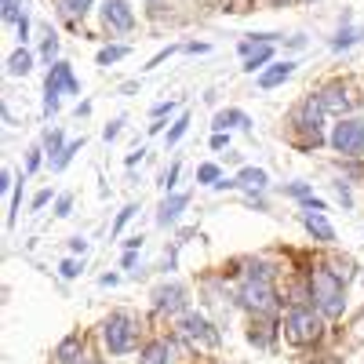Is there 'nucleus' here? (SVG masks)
I'll list each match as a JSON object with an SVG mask.
<instances>
[{"label":"nucleus","instance_id":"20e7f679","mask_svg":"<svg viewBox=\"0 0 364 364\" xmlns=\"http://www.w3.org/2000/svg\"><path fill=\"white\" fill-rule=\"evenodd\" d=\"M331 146L343 157H360L364 154V124L360 120H339L336 132H331Z\"/></svg>","mask_w":364,"mask_h":364},{"label":"nucleus","instance_id":"1a4fd4ad","mask_svg":"<svg viewBox=\"0 0 364 364\" xmlns=\"http://www.w3.org/2000/svg\"><path fill=\"white\" fill-rule=\"evenodd\" d=\"M182 331H186L190 339L204 343V346H215L219 343V331H211V324L200 314H186V317H182Z\"/></svg>","mask_w":364,"mask_h":364},{"label":"nucleus","instance_id":"6ab92c4d","mask_svg":"<svg viewBox=\"0 0 364 364\" xmlns=\"http://www.w3.org/2000/svg\"><path fill=\"white\" fill-rule=\"evenodd\" d=\"M8 73H11V77L29 73V51H15V55L8 58Z\"/></svg>","mask_w":364,"mask_h":364},{"label":"nucleus","instance_id":"cd10ccee","mask_svg":"<svg viewBox=\"0 0 364 364\" xmlns=\"http://www.w3.org/2000/svg\"><path fill=\"white\" fill-rule=\"evenodd\" d=\"M70 208H73V197H70V193H66V197H58V204H55V215H63V219H66V215H70Z\"/></svg>","mask_w":364,"mask_h":364},{"label":"nucleus","instance_id":"7c9ffc66","mask_svg":"<svg viewBox=\"0 0 364 364\" xmlns=\"http://www.w3.org/2000/svg\"><path fill=\"white\" fill-rule=\"evenodd\" d=\"M77 273H80V266H77L73 259H66V262H63V277H77Z\"/></svg>","mask_w":364,"mask_h":364},{"label":"nucleus","instance_id":"393cba45","mask_svg":"<svg viewBox=\"0 0 364 364\" xmlns=\"http://www.w3.org/2000/svg\"><path fill=\"white\" fill-rule=\"evenodd\" d=\"M63 8L73 11V15H84V11L91 8V0H63Z\"/></svg>","mask_w":364,"mask_h":364},{"label":"nucleus","instance_id":"f704fd0d","mask_svg":"<svg viewBox=\"0 0 364 364\" xmlns=\"http://www.w3.org/2000/svg\"><path fill=\"white\" fill-rule=\"evenodd\" d=\"M26 33H29V18L22 15V18H18V41H26Z\"/></svg>","mask_w":364,"mask_h":364},{"label":"nucleus","instance_id":"a211bd4d","mask_svg":"<svg viewBox=\"0 0 364 364\" xmlns=\"http://www.w3.org/2000/svg\"><path fill=\"white\" fill-rule=\"evenodd\" d=\"M80 357V339H63V346H58V360H63V364H73Z\"/></svg>","mask_w":364,"mask_h":364},{"label":"nucleus","instance_id":"dca6fc26","mask_svg":"<svg viewBox=\"0 0 364 364\" xmlns=\"http://www.w3.org/2000/svg\"><path fill=\"white\" fill-rule=\"evenodd\" d=\"M237 186H255V190H262V186H266V171H262V168H245V171H240V178H237Z\"/></svg>","mask_w":364,"mask_h":364},{"label":"nucleus","instance_id":"c85d7f7f","mask_svg":"<svg viewBox=\"0 0 364 364\" xmlns=\"http://www.w3.org/2000/svg\"><path fill=\"white\" fill-rule=\"evenodd\" d=\"M4 18L8 22H18L22 15H18V0H4Z\"/></svg>","mask_w":364,"mask_h":364},{"label":"nucleus","instance_id":"423d86ee","mask_svg":"<svg viewBox=\"0 0 364 364\" xmlns=\"http://www.w3.org/2000/svg\"><path fill=\"white\" fill-rule=\"evenodd\" d=\"M240 302H245L248 310H255V314H269L273 306H277V299H273L269 281H248V284H245V291H240Z\"/></svg>","mask_w":364,"mask_h":364},{"label":"nucleus","instance_id":"9b49d317","mask_svg":"<svg viewBox=\"0 0 364 364\" xmlns=\"http://www.w3.org/2000/svg\"><path fill=\"white\" fill-rule=\"evenodd\" d=\"M154 299H157V310H164V314H178L182 306H186V299H182V288H178V284H164V288H157Z\"/></svg>","mask_w":364,"mask_h":364},{"label":"nucleus","instance_id":"e433bc0d","mask_svg":"<svg viewBox=\"0 0 364 364\" xmlns=\"http://www.w3.org/2000/svg\"><path fill=\"white\" fill-rule=\"evenodd\" d=\"M226 146V135L223 132H215V139H211V149H223Z\"/></svg>","mask_w":364,"mask_h":364},{"label":"nucleus","instance_id":"9d476101","mask_svg":"<svg viewBox=\"0 0 364 364\" xmlns=\"http://www.w3.org/2000/svg\"><path fill=\"white\" fill-rule=\"evenodd\" d=\"M317 102H321V109H324V113H339V117H343V109L350 106L343 84H328V87L321 91V95H317Z\"/></svg>","mask_w":364,"mask_h":364},{"label":"nucleus","instance_id":"7ed1b4c3","mask_svg":"<svg viewBox=\"0 0 364 364\" xmlns=\"http://www.w3.org/2000/svg\"><path fill=\"white\" fill-rule=\"evenodd\" d=\"M102 339H106L109 353H128V350H135L139 328H135V321L128 314H113L106 321V328H102Z\"/></svg>","mask_w":364,"mask_h":364},{"label":"nucleus","instance_id":"2eb2a0df","mask_svg":"<svg viewBox=\"0 0 364 364\" xmlns=\"http://www.w3.org/2000/svg\"><path fill=\"white\" fill-rule=\"evenodd\" d=\"M226 124H237V128H248V117L240 113V109H226V113H219V117H215V132H223Z\"/></svg>","mask_w":364,"mask_h":364},{"label":"nucleus","instance_id":"72a5a7b5","mask_svg":"<svg viewBox=\"0 0 364 364\" xmlns=\"http://www.w3.org/2000/svg\"><path fill=\"white\" fill-rule=\"evenodd\" d=\"M175 109V102H157L154 106V117H164V113H171Z\"/></svg>","mask_w":364,"mask_h":364},{"label":"nucleus","instance_id":"f8f14e48","mask_svg":"<svg viewBox=\"0 0 364 364\" xmlns=\"http://www.w3.org/2000/svg\"><path fill=\"white\" fill-rule=\"evenodd\" d=\"M302 226H306L317 240H336V230L328 226V219L321 215V211H310V208H306V211H302Z\"/></svg>","mask_w":364,"mask_h":364},{"label":"nucleus","instance_id":"c756f323","mask_svg":"<svg viewBox=\"0 0 364 364\" xmlns=\"http://www.w3.org/2000/svg\"><path fill=\"white\" fill-rule=\"evenodd\" d=\"M357 37H360L357 29H346V33H339V37H336V48H350V44H353Z\"/></svg>","mask_w":364,"mask_h":364},{"label":"nucleus","instance_id":"c9c22d12","mask_svg":"<svg viewBox=\"0 0 364 364\" xmlns=\"http://www.w3.org/2000/svg\"><path fill=\"white\" fill-rule=\"evenodd\" d=\"M48 200H51V193H48V190H44V193H37V197H33V208H44V204H48Z\"/></svg>","mask_w":364,"mask_h":364},{"label":"nucleus","instance_id":"6e6552de","mask_svg":"<svg viewBox=\"0 0 364 364\" xmlns=\"http://www.w3.org/2000/svg\"><path fill=\"white\" fill-rule=\"evenodd\" d=\"M295 124L310 135V146H321V139H324V135H321V102H317V99H306V102H302Z\"/></svg>","mask_w":364,"mask_h":364},{"label":"nucleus","instance_id":"39448f33","mask_svg":"<svg viewBox=\"0 0 364 364\" xmlns=\"http://www.w3.org/2000/svg\"><path fill=\"white\" fill-rule=\"evenodd\" d=\"M58 91H70V95L80 91V84H77V77H73V70L66 63H55L51 73H48V95H44V109L48 113L58 109Z\"/></svg>","mask_w":364,"mask_h":364},{"label":"nucleus","instance_id":"bb28decb","mask_svg":"<svg viewBox=\"0 0 364 364\" xmlns=\"http://www.w3.org/2000/svg\"><path fill=\"white\" fill-rule=\"evenodd\" d=\"M135 211H139V208H135V204H128V208H124V211H120V215H117V226H113V233H120V230H124V223H128V219H132V215H135Z\"/></svg>","mask_w":364,"mask_h":364},{"label":"nucleus","instance_id":"2f4dec72","mask_svg":"<svg viewBox=\"0 0 364 364\" xmlns=\"http://www.w3.org/2000/svg\"><path fill=\"white\" fill-rule=\"evenodd\" d=\"M175 178H178V164H171V168H168V175H164V190H171V186H175Z\"/></svg>","mask_w":364,"mask_h":364},{"label":"nucleus","instance_id":"ddd939ff","mask_svg":"<svg viewBox=\"0 0 364 364\" xmlns=\"http://www.w3.org/2000/svg\"><path fill=\"white\" fill-rule=\"evenodd\" d=\"M186 204H190V197H186V193H175V197H168V200L161 204V215H157V223H161V226L175 223V219H178V211L186 208Z\"/></svg>","mask_w":364,"mask_h":364},{"label":"nucleus","instance_id":"f3484780","mask_svg":"<svg viewBox=\"0 0 364 364\" xmlns=\"http://www.w3.org/2000/svg\"><path fill=\"white\" fill-rule=\"evenodd\" d=\"M269 58H273V48H269V44H262V48H259L255 55H248V63H245V70H248V73H255V70H262V66L269 63Z\"/></svg>","mask_w":364,"mask_h":364},{"label":"nucleus","instance_id":"4468645a","mask_svg":"<svg viewBox=\"0 0 364 364\" xmlns=\"http://www.w3.org/2000/svg\"><path fill=\"white\" fill-rule=\"evenodd\" d=\"M291 70H295L291 63H281V66H273V70H266V73L259 77V87H266V91H269V87H277V84H284V80L291 77Z\"/></svg>","mask_w":364,"mask_h":364},{"label":"nucleus","instance_id":"412c9836","mask_svg":"<svg viewBox=\"0 0 364 364\" xmlns=\"http://www.w3.org/2000/svg\"><path fill=\"white\" fill-rule=\"evenodd\" d=\"M77 149H80V142H70V146H66L58 157H51V168H55V171H63V168L73 161V154H77Z\"/></svg>","mask_w":364,"mask_h":364},{"label":"nucleus","instance_id":"4be33fe9","mask_svg":"<svg viewBox=\"0 0 364 364\" xmlns=\"http://www.w3.org/2000/svg\"><path fill=\"white\" fill-rule=\"evenodd\" d=\"M186 128H190V113H182V117L175 120V124H171V132H168V146H171V142H178L182 135H186Z\"/></svg>","mask_w":364,"mask_h":364},{"label":"nucleus","instance_id":"f257e3e1","mask_svg":"<svg viewBox=\"0 0 364 364\" xmlns=\"http://www.w3.org/2000/svg\"><path fill=\"white\" fill-rule=\"evenodd\" d=\"M310 291L317 299V310L324 317H339L346 310V299H343V281L336 277L331 269H314L310 277Z\"/></svg>","mask_w":364,"mask_h":364},{"label":"nucleus","instance_id":"aec40b11","mask_svg":"<svg viewBox=\"0 0 364 364\" xmlns=\"http://www.w3.org/2000/svg\"><path fill=\"white\" fill-rule=\"evenodd\" d=\"M139 364H168V346H164V343H154V346L142 353Z\"/></svg>","mask_w":364,"mask_h":364},{"label":"nucleus","instance_id":"a878e982","mask_svg":"<svg viewBox=\"0 0 364 364\" xmlns=\"http://www.w3.org/2000/svg\"><path fill=\"white\" fill-rule=\"evenodd\" d=\"M197 178H200V182H211V186H215V178H219V168H215V164H204V168L197 171Z\"/></svg>","mask_w":364,"mask_h":364},{"label":"nucleus","instance_id":"b1692460","mask_svg":"<svg viewBox=\"0 0 364 364\" xmlns=\"http://www.w3.org/2000/svg\"><path fill=\"white\" fill-rule=\"evenodd\" d=\"M44 142H48V149H51L55 157H58V154H63V149H66V146H63V132H48V139H44Z\"/></svg>","mask_w":364,"mask_h":364},{"label":"nucleus","instance_id":"473e14b6","mask_svg":"<svg viewBox=\"0 0 364 364\" xmlns=\"http://www.w3.org/2000/svg\"><path fill=\"white\" fill-rule=\"evenodd\" d=\"M55 51H58V41H55V37H48V41H44V55H48V58H55Z\"/></svg>","mask_w":364,"mask_h":364},{"label":"nucleus","instance_id":"0eeeda50","mask_svg":"<svg viewBox=\"0 0 364 364\" xmlns=\"http://www.w3.org/2000/svg\"><path fill=\"white\" fill-rule=\"evenodd\" d=\"M102 18H106V26L113 29V33H128V29L135 26V15L128 8V0H102Z\"/></svg>","mask_w":364,"mask_h":364},{"label":"nucleus","instance_id":"f03ea898","mask_svg":"<svg viewBox=\"0 0 364 364\" xmlns=\"http://www.w3.org/2000/svg\"><path fill=\"white\" fill-rule=\"evenodd\" d=\"M284 339L291 346H306V343L321 339V317L314 310H306V306L288 310V317H284Z\"/></svg>","mask_w":364,"mask_h":364},{"label":"nucleus","instance_id":"5701e85b","mask_svg":"<svg viewBox=\"0 0 364 364\" xmlns=\"http://www.w3.org/2000/svg\"><path fill=\"white\" fill-rule=\"evenodd\" d=\"M128 55V48H102L99 51V66H109V63H117V58H124Z\"/></svg>","mask_w":364,"mask_h":364}]
</instances>
